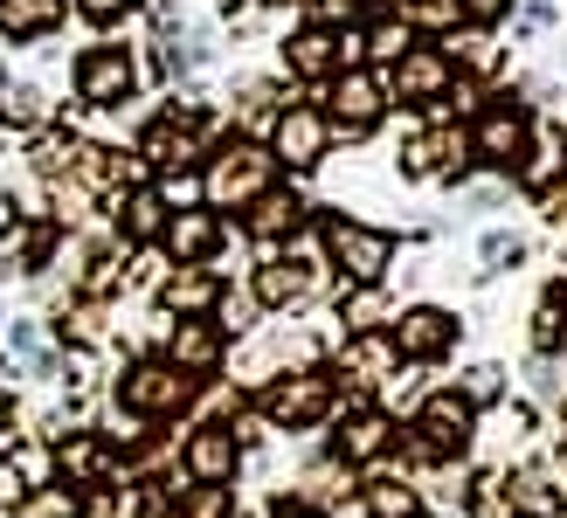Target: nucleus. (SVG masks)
<instances>
[{"mask_svg":"<svg viewBox=\"0 0 567 518\" xmlns=\"http://www.w3.org/2000/svg\"><path fill=\"white\" fill-rule=\"evenodd\" d=\"M277 187V153L257 146V138H229V146H215L208 173H202V194L208 208H249L257 194Z\"/></svg>","mask_w":567,"mask_h":518,"instance_id":"f257e3e1","label":"nucleus"},{"mask_svg":"<svg viewBox=\"0 0 567 518\" xmlns=\"http://www.w3.org/2000/svg\"><path fill=\"white\" fill-rule=\"evenodd\" d=\"M118 401H125V415H138V422H166V415H181L194 401V373H181L174 360H138L118 381Z\"/></svg>","mask_w":567,"mask_h":518,"instance_id":"f03ea898","label":"nucleus"},{"mask_svg":"<svg viewBox=\"0 0 567 518\" xmlns=\"http://www.w3.org/2000/svg\"><path fill=\"white\" fill-rule=\"evenodd\" d=\"M450 91H457V55H450L443 42H409L402 55H394L388 97H402V104H443Z\"/></svg>","mask_w":567,"mask_h":518,"instance_id":"7ed1b4c3","label":"nucleus"},{"mask_svg":"<svg viewBox=\"0 0 567 518\" xmlns=\"http://www.w3.org/2000/svg\"><path fill=\"white\" fill-rule=\"evenodd\" d=\"M132 91H138V63H132L125 42L83 49V63H76V97H83V104H91V111H118Z\"/></svg>","mask_w":567,"mask_h":518,"instance_id":"20e7f679","label":"nucleus"},{"mask_svg":"<svg viewBox=\"0 0 567 518\" xmlns=\"http://www.w3.org/2000/svg\"><path fill=\"white\" fill-rule=\"evenodd\" d=\"M464 146L485 159V166H505V173H513V166L526 159V146H533V125H526V111H519L513 97H498V104L477 111V125H471Z\"/></svg>","mask_w":567,"mask_h":518,"instance_id":"39448f33","label":"nucleus"},{"mask_svg":"<svg viewBox=\"0 0 567 518\" xmlns=\"http://www.w3.org/2000/svg\"><path fill=\"white\" fill-rule=\"evenodd\" d=\"M381 111H388V83L374 76V70H339L332 76V111H326V125L332 132H347V138H367L381 125Z\"/></svg>","mask_w":567,"mask_h":518,"instance_id":"423d86ee","label":"nucleus"},{"mask_svg":"<svg viewBox=\"0 0 567 518\" xmlns=\"http://www.w3.org/2000/svg\"><path fill=\"white\" fill-rule=\"evenodd\" d=\"M360 49H367L360 35H339L332 21H311L284 42V63H291V76H339V70L360 63Z\"/></svg>","mask_w":567,"mask_h":518,"instance_id":"0eeeda50","label":"nucleus"},{"mask_svg":"<svg viewBox=\"0 0 567 518\" xmlns=\"http://www.w3.org/2000/svg\"><path fill=\"white\" fill-rule=\"evenodd\" d=\"M326 249H332V263L347 270L353 283H381L388 263H394V242L381 236V228H360V221H326Z\"/></svg>","mask_w":567,"mask_h":518,"instance_id":"6e6552de","label":"nucleus"},{"mask_svg":"<svg viewBox=\"0 0 567 518\" xmlns=\"http://www.w3.org/2000/svg\"><path fill=\"white\" fill-rule=\"evenodd\" d=\"M264 415H270L277 428H311V422H326V415H332V373L305 366V373H291V381H277V387L264 394Z\"/></svg>","mask_w":567,"mask_h":518,"instance_id":"1a4fd4ad","label":"nucleus"},{"mask_svg":"<svg viewBox=\"0 0 567 518\" xmlns=\"http://www.w3.org/2000/svg\"><path fill=\"white\" fill-rule=\"evenodd\" d=\"M471 422H477V408H471V401H457V394H436L430 401V408H422L415 415V449L422 456H457L464 443H471Z\"/></svg>","mask_w":567,"mask_h":518,"instance_id":"9d476101","label":"nucleus"},{"mask_svg":"<svg viewBox=\"0 0 567 518\" xmlns=\"http://www.w3.org/2000/svg\"><path fill=\"white\" fill-rule=\"evenodd\" d=\"M284 166H319L332 153V125H326V111H311V104H291V111H277V146H270Z\"/></svg>","mask_w":567,"mask_h":518,"instance_id":"9b49d317","label":"nucleus"},{"mask_svg":"<svg viewBox=\"0 0 567 518\" xmlns=\"http://www.w3.org/2000/svg\"><path fill=\"white\" fill-rule=\"evenodd\" d=\"M388 339H394L402 360H436V353H450V339H457V319H450L443 304H409Z\"/></svg>","mask_w":567,"mask_h":518,"instance_id":"f8f14e48","label":"nucleus"},{"mask_svg":"<svg viewBox=\"0 0 567 518\" xmlns=\"http://www.w3.org/2000/svg\"><path fill=\"white\" fill-rule=\"evenodd\" d=\"M159 242L174 249V263H208L215 242H221V215L215 208H181L174 221L159 228Z\"/></svg>","mask_w":567,"mask_h":518,"instance_id":"ddd939ff","label":"nucleus"},{"mask_svg":"<svg viewBox=\"0 0 567 518\" xmlns=\"http://www.w3.org/2000/svg\"><path fill=\"white\" fill-rule=\"evenodd\" d=\"M187 477L194 484H229L236 477V428H194L187 436Z\"/></svg>","mask_w":567,"mask_h":518,"instance_id":"4468645a","label":"nucleus"},{"mask_svg":"<svg viewBox=\"0 0 567 518\" xmlns=\"http://www.w3.org/2000/svg\"><path fill=\"white\" fill-rule=\"evenodd\" d=\"M70 14V0H0V35L8 42H42Z\"/></svg>","mask_w":567,"mask_h":518,"instance_id":"2eb2a0df","label":"nucleus"},{"mask_svg":"<svg viewBox=\"0 0 567 518\" xmlns=\"http://www.w3.org/2000/svg\"><path fill=\"white\" fill-rule=\"evenodd\" d=\"M138 146H146V159H159V166H187L194 153H202V138H194V111H187V118H181V111H166Z\"/></svg>","mask_w":567,"mask_h":518,"instance_id":"dca6fc26","label":"nucleus"},{"mask_svg":"<svg viewBox=\"0 0 567 518\" xmlns=\"http://www.w3.org/2000/svg\"><path fill=\"white\" fill-rule=\"evenodd\" d=\"M174 360L181 373H215L221 366V332L208 325V319H181V332H174Z\"/></svg>","mask_w":567,"mask_h":518,"instance_id":"f3484780","label":"nucleus"},{"mask_svg":"<svg viewBox=\"0 0 567 518\" xmlns=\"http://www.w3.org/2000/svg\"><path fill=\"white\" fill-rule=\"evenodd\" d=\"M298 221H305V200L298 194H277V187L257 194V200H249V215H243V228H249V236H264V242L270 236H291Z\"/></svg>","mask_w":567,"mask_h":518,"instance_id":"a211bd4d","label":"nucleus"},{"mask_svg":"<svg viewBox=\"0 0 567 518\" xmlns=\"http://www.w3.org/2000/svg\"><path fill=\"white\" fill-rule=\"evenodd\" d=\"M311 291V270H298L291 256H270V263H257V304L284 311V304H298Z\"/></svg>","mask_w":567,"mask_h":518,"instance_id":"6ab92c4d","label":"nucleus"},{"mask_svg":"<svg viewBox=\"0 0 567 518\" xmlns=\"http://www.w3.org/2000/svg\"><path fill=\"white\" fill-rule=\"evenodd\" d=\"M388 443H394V422H388V415H374V408L353 415L347 428H339V456H347V464H374Z\"/></svg>","mask_w":567,"mask_h":518,"instance_id":"aec40b11","label":"nucleus"},{"mask_svg":"<svg viewBox=\"0 0 567 518\" xmlns=\"http://www.w3.org/2000/svg\"><path fill=\"white\" fill-rule=\"evenodd\" d=\"M166 304L174 311H187V319H215V304H221V291L202 277V263H187V277H174L166 283Z\"/></svg>","mask_w":567,"mask_h":518,"instance_id":"412c9836","label":"nucleus"},{"mask_svg":"<svg viewBox=\"0 0 567 518\" xmlns=\"http://www.w3.org/2000/svg\"><path fill=\"white\" fill-rule=\"evenodd\" d=\"M42 249H49V236H42V228L14 221L8 236H0V270H35V263H42Z\"/></svg>","mask_w":567,"mask_h":518,"instance_id":"4be33fe9","label":"nucleus"},{"mask_svg":"<svg viewBox=\"0 0 567 518\" xmlns=\"http://www.w3.org/2000/svg\"><path fill=\"white\" fill-rule=\"evenodd\" d=\"M394 360H402V353H394V339H388V332L353 339V345H347V366H353V373H367V381H381V373H388Z\"/></svg>","mask_w":567,"mask_h":518,"instance_id":"5701e85b","label":"nucleus"},{"mask_svg":"<svg viewBox=\"0 0 567 518\" xmlns=\"http://www.w3.org/2000/svg\"><path fill=\"white\" fill-rule=\"evenodd\" d=\"M159 228H166V200H159V194H132V200H125V236H132V242H153Z\"/></svg>","mask_w":567,"mask_h":518,"instance_id":"b1692460","label":"nucleus"},{"mask_svg":"<svg viewBox=\"0 0 567 518\" xmlns=\"http://www.w3.org/2000/svg\"><path fill=\"white\" fill-rule=\"evenodd\" d=\"M14 518H76V491L70 484H55V491H21Z\"/></svg>","mask_w":567,"mask_h":518,"instance_id":"393cba45","label":"nucleus"},{"mask_svg":"<svg viewBox=\"0 0 567 518\" xmlns=\"http://www.w3.org/2000/svg\"><path fill=\"white\" fill-rule=\"evenodd\" d=\"M367 511L374 518H415V484H367Z\"/></svg>","mask_w":567,"mask_h":518,"instance_id":"a878e982","label":"nucleus"},{"mask_svg":"<svg viewBox=\"0 0 567 518\" xmlns=\"http://www.w3.org/2000/svg\"><path fill=\"white\" fill-rule=\"evenodd\" d=\"M55 470H63V477H91V470H104V449L91 436H76V443L55 449Z\"/></svg>","mask_w":567,"mask_h":518,"instance_id":"bb28decb","label":"nucleus"},{"mask_svg":"<svg viewBox=\"0 0 567 518\" xmlns=\"http://www.w3.org/2000/svg\"><path fill=\"white\" fill-rule=\"evenodd\" d=\"M533 332H540V345L554 353V345H560V332H567V291H547V304H540V325H533Z\"/></svg>","mask_w":567,"mask_h":518,"instance_id":"cd10ccee","label":"nucleus"},{"mask_svg":"<svg viewBox=\"0 0 567 518\" xmlns=\"http://www.w3.org/2000/svg\"><path fill=\"white\" fill-rule=\"evenodd\" d=\"M360 42H367V49H374V55H388V63H394V55H402V49H409L415 35H409V21H381V28H374V35H360Z\"/></svg>","mask_w":567,"mask_h":518,"instance_id":"c85d7f7f","label":"nucleus"},{"mask_svg":"<svg viewBox=\"0 0 567 518\" xmlns=\"http://www.w3.org/2000/svg\"><path fill=\"white\" fill-rule=\"evenodd\" d=\"M519 505H526L533 518H560V498L547 491V477H519Z\"/></svg>","mask_w":567,"mask_h":518,"instance_id":"c756f323","label":"nucleus"},{"mask_svg":"<svg viewBox=\"0 0 567 518\" xmlns=\"http://www.w3.org/2000/svg\"><path fill=\"white\" fill-rule=\"evenodd\" d=\"M513 8H519V0H457V14H464L471 28H498Z\"/></svg>","mask_w":567,"mask_h":518,"instance_id":"7c9ffc66","label":"nucleus"},{"mask_svg":"<svg viewBox=\"0 0 567 518\" xmlns=\"http://www.w3.org/2000/svg\"><path fill=\"white\" fill-rule=\"evenodd\" d=\"M70 8L83 14V21H97V28H111V21H125L138 0H70Z\"/></svg>","mask_w":567,"mask_h":518,"instance_id":"2f4dec72","label":"nucleus"},{"mask_svg":"<svg viewBox=\"0 0 567 518\" xmlns=\"http://www.w3.org/2000/svg\"><path fill=\"white\" fill-rule=\"evenodd\" d=\"M21 491H28L21 464H0V511H14V505H21Z\"/></svg>","mask_w":567,"mask_h":518,"instance_id":"473e14b6","label":"nucleus"},{"mask_svg":"<svg viewBox=\"0 0 567 518\" xmlns=\"http://www.w3.org/2000/svg\"><path fill=\"white\" fill-rule=\"evenodd\" d=\"M485 263H492V270H513V263H519V242H513V236H485Z\"/></svg>","mask_w":567,"mask_h":518,"instance_id":"72a5a7b5","label":"nucleus"},{"mask_svg":"<svg viewBox=\"0 0 567 518\" xmlns=\"http://www.w3.org/2000/svg\"><path fill=\"white\" fill-rule=\"evenodd\" d=\"M492 394H498V366H471V394L464 401L477 408V401H492Z\"/></svg>","mask_w":567,"mask_h":518,"instance_id":"f704fd0d","label":"nucleus"},{"mask_svg":"<svg viewBox=\"0 0 567 518\" xmlns=\"http://www.w3.org/2000/svg\"><path fill=\"white\" fill-rule=\"evenodd\" d=\"M76 518H118V498L104 491V498H91V505H76Z\"/></svg>","mask_w":567,"mask_h":518,"instance_id":"c9c22d12","label":"nucleus"},{"mask_svg":"<svg viewBox=\"0 0 567 518\" xmlns=\"http://www.w3.org/2000/svg\"><path fill=\"white\" fill-rule=\"evenodd\" d=\"M319 14L339 28V21H347V14H360V0H319Z\"/></svg>","mask_w":567,"mask_h":518,"instance_id":"e433bc0d","label":"nucleus"},{"mask_svg":"<svg viewBox=\"0 0 567 518\" xmlns=\"http://www.w3.org/2000/svg\"><path fill=\"white\" fill-rule=\"evenodd\" d=\"M8 428H14V401L0 394V436H8Z\"/></svg>","mask_w":567,"mask_h":518,"instance_id":"4c0bfd02","label":"nucleus"},{"mask_svg":"<svg viewBox=\"0 0 567 518\" xmlns=\"http://www.w3.org/2000/svg\"><path fill=\"white\" fill-rule=\"evenodd\" d=\"M284 518H319V511H305V505H298V511H284Z\"/></svg>","mask_w":567,"mask_h":518,"instance_id":"58836bf2","label":"nucleus"},{"mask_svg":"<svg viewBox=\"0 0 567 518\" xmlns=\"http://www.w3.org/2000/svg\"><path fill=\"white\" fill-rule=\"evenodd\" d=\"M243 518H249V511H243Z\"/></svg>","mask_w":567,"mask_h":518,"instance_id":"ea45409f","label":"nucleus"}]
</instances>
